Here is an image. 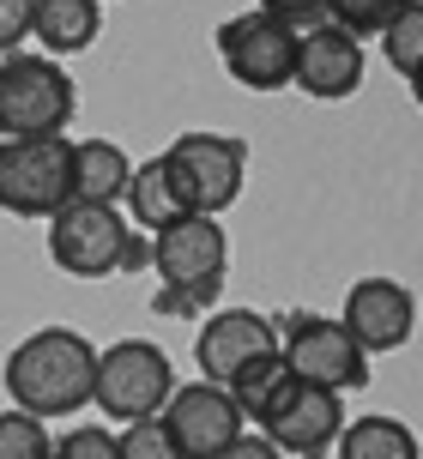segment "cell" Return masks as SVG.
<instances>
[{
  "instance_id": "13",
  "label": "cell",
  "mask_w": 423,
  "mask_h": 459,
  "mask_svg": "<svg viewBox=\"0 0 423 459\" xmlns=\"http://www.w3.org/2000/svg\"><path fill=\"white\" fill-rule=\"evenodd\" d=\"M339 321L363 351H400L411 339V326H418V297L400 278H357Z\"/></svg>"
},
{
  "instance_id": "17",
  "label": "cell",
  "mask_w": 423,
  "mask_h": 459,
  "mask_svg": "<svg viewBox=\"0 0 423 459\" xmlns=\"http://www.w3.org/2000/svg\"><path fill=\"white\" fill-rule=\"evenodd\" d=\"M97 30H103L97 0H37L30 6V37L48 55H79V48L97 43Z\"/></svg>"
},
{
  "instance_id": "19",
  "label": "cell",
  "mask_w": 423,
  "mask_h": 459,
  "mask_svg": "<svg viewBox=\"0 0 423 459\" xmlns=\"http://www.w3.org/2000/svg\"><path fill=\"white\" fill-rule=\"evenodd\" d=\"M332 454L339 459H418V436L400 417H357V423L339 429Z\"/></svg>"
},
{
  "instance_id": "28",
  "label": "cell",
  "mask_w": 423,
  "mask_h": 459,
  "mask_svg": "<svg viewBox=\"0 0 423 459\" xmlns=\"http://www.w3.org/2000/svg\"><path fill=\"white\" fill-rule=\"evenodd\" d=\"M218 459H284V454H279V447H272L266 436H248V429H242V436H236Z\"/></svg>"
},
{
  "instance_id": "18",
  "label": "cell",
  "mask_w": 423,
  "mask_h": 459,
  "mask_svg": "<svg viewBox=\"0 0 423 459\" xmlns=\"http://www.w3.org/2000/svg\"><path fill=\"white\" fill-rule=\"evenodd\" d=\"M290 381H297V375H290V363H284V351H260V357H248V363L236 368L224 387H230L236 411L260 423V417H266L284 393H290Z\"/></svg>"
},
{
  "instance_id": "4",
  "label": "cell",
  "mask_w": 423,
  "mask_h": 459,
  "mask_svg": "<svg viewBox=\"0 0 423 459\" xmlns=\"http://www.w3.org/2000/svg\"><path fill=\"white\" fill-rule=\"evenodd\" d=\"M169 387V357L151 339H121L109 351H97V381H91V405H103V417L116 423H134V417L164 411Z\"/></svg>"
},
{
  "instance_id": "15",
  "label": "cell",
  "mask_w": 423,
  "mask_h": 459,
  "mask_svg": "<svg viewBox=\"0 0 423 459\" xmlns=\"http://www.w3.org/2000/svg\"><path fill=\"white\" fill-rule=\"evenodd\" d=\"M134 176V158L116 139H73V169H67V200L79 206H121Z\"/></svg>"
},
{
  "instance_id": "5",
  "label": "cell",
  "mask_w": 423,
  "mask_h": 459,
  "mask_svg": "<svg viewBox=\"0 0 423 459\" xmlns=\"http://www.w3.org/2000/svg\"><path fill=\"white\" fill-rule=\"evenodd\" d=\"M279 351H284V363H290V375L308 381V387H332V393L369 387V351L332 315H284Z\"/></svg>"
},
{
  "instance_id": "1",
  "label": "cell",
  "mask_w": 423,
  "mask_h": 459,
  "mask_svg": "<svg viewBox=\"0 0 423 459\" xmlns=\"http://www.w3.org/2000/svg\"><path fill=\"white\" fill-rule=\"evenodd\" d=\"M97 381V344L79 339L73 326H43L6 357V399L37 417H67L91 405Z\"/></svg>"
},
{
  "instance_id": "25",
  "label": "cell",
  "mask_w": 423,
  "mask_h": 459,
  "mask_svg": "<svg viewBox=\"0 0 423 459\" xmlns=\"http://www.w3.org/2000/svg\"><path fill=\"white\" fill-rule=\"evenodd\" d=\"M55 459H116V436L109 423H79L55 441Z\"/></svg>"
},
{
  "instance_id": "24",
  "label": "cell",
  "mask_w": 423,
  "mask_h": 459,
  "mask_svg": "<svg viewBox=\"0 0 423 459\" xmlns=\"http://www.w3.org/2000/svg\"><path fill=\"white\" fill-rule=\"evenodd\" d=\"M218 290H224V273L188 278V284H158V302H151V308H164V315H194V308L218 302Z\"/></svg>"
},
{
  "instance_id": "3",
  "label": "cell",
  "mask_w": 423,
  "mask_h": 459,
  "mask_svg": "<svg viewBox=\"0 0 423 459\" xmlns=\"http://www.w3.org/2000/svg\"><path fill=\"white\" fill-rule=\"evenodd\" d=\"M67 169H73L67 134L6 139L0 145V212H13V218H55L67 206Z\"/></svg>"
},
{
  "instance_id": "6",
  "label": "cell",
  "mask_w": 423,
  "mask_h": 459,
  "mask_svg": "<svg viewBox=\"0 0 423 459\" xmlns=\"http://www.w3.org/2000/svg\"><path fill=\"white\" fill-rule=\"evenodd\" d=\"M218 61L236 85L248 91H284L297 73V30L279 24L272 13H236L218 24Z\"/></svg>"
},
{
  "instance_id": "26",
  "label": "cell",
  "mask_w": 423,
  "mask_h": 459,
  "mask_svg": "<svg viewBox=\"0 0 423 459\" xmlns=\"http://www.w3.org/2000/svg\"><path fill=\"white\" fill-rule=\"evenodd\" d=\"M260 13H272L290 30H308V24H327V0H260Z\"/></svg>"
},
{
  "instance_id": "9",
  "label": "cell",
  "mask_w": 423,
  "mask_h": 459,
  "mask_svg": "<svg viewBox=\"0 0 423 459\" xmlns=\"http://www.w3.org/2000/svg\"><path fill=\"white\" fill-rule=\"evenodd\" d=\"M158 417H164V429H169V441H176L182 459H218L242 436V423H248V417L236 411L230 387H224V381H206V375H200L194 387H169Z\"/></svg>"
},
{
  "instance_id": "7",
  "label": "cell",
  "mask_w": 423,
  "mask_h": 459,
  "mask_svg": "<svg viewBox=\"0 0 423 459\" xmlns=\"http://www.w3.org/2000/svg\"><path fill=\"white\" fill-rule=\"evenodd\" d=\"M121 248H127V218L116 206H67L48 218V260L73 278H109L121 273Z\"/></svg>"
},
{
  "instance_id": "12",
  "label": "cell",
  "mask_w": 423,
  "mask_h": 459,
  "mask_svg": "<svg viewBox=\"0 0 423 459\" xmlns=\"http://www.w3.org/2000/svg\"><path fill=\"white\" fill-rule=\"evenodd\" d=\"M290 85H303L321 103H339L363 85V37L339 30V24H308L297 30V73Z\"/></svg>"
},
{
  "instance_id": "11",
  "label": "cell",
  "mask_w": 423,
  "mask_h": 459,
  "mask_svg": "<svg viewBox=\"0 0 423 459\" xmlns=\"http://www.w3.org/2000/svg\"><path fill=\"white\" fill-rule=\"evenodd\" d=\"M145 242H151L158 284H188V278H212L230 266V236L212 212H182L164 230H151Z\"/></svg>"
},
{
  "instance_id": "21",
  "label": "cell",
  "mask_w": 423,
  "mask_h": 459,
  "mask_svg": "<svg viewBox=\"0 0 423 459\" xmlns=\"http://www.w3.org/2000/svg\"><path fill=\"white\" fill-rule=\"evenodd\" d=\"M381 48L400 79H418V61H423V6H400L393 24L381 30Z\"/></svg>"
},
{
  "instance_id": "2",
  "label": "cell",
  "mask_w": 423,
  "mask_h": 459,
  "mask_svg": "<svg viewBox=\"0 0 423 459\" xmlns=\"http://www.w3.org/2000/svg\"><path fill=\"white\" fill-rule=\"evenodd\" d=\"M79 91L73 73L48 55H0V134L6 139H37V134H67Z\"/></svg>"
},
{
  "instance_id": "29",
  "label": "cell",
  "mask_w": 423,
  "mask_h": 459,
  "mask_svg": "<svg viewBox=\"0 0 423 459\" xmlns=\"http://www.w3.org/2000/svg\"><path fill=\"white\" fill-rule=\"evenodd\" d=\"M140 266H151V242L127 230V248H121V273H140Z\"/></svg>"
},
{
  "instance_id": "16",
  "label": "cell",
  "mask_w": 423,
  "mask_h": 459,
  "mask_svg": "<svg viewBox=\"0 0 423 459\" xmlns=\"http://www.w3.org/2000/svg\"><path fill=\"white\" fill-rule=\"evenodd\" d=\"M121 206L134 212V224L151 236V230H164L169 218H182L188 206V194H182V182H176V169H169V158H151V163H134V176H127V194H121Z\"/></svg>"
},
{
  "instance_id": "14",
  "label": "cell",
  "mask_w": 423,
  "mask_h": 459,
  "mask_svg": "<svg viewBox=\"0 0 423 459\" xmlns=\"http://www.w3.org/2000/svg\"><path fill=\"white\" fill-rule=\"evenodd\" d=\"M260 351H279V326L255 315V308H218L206 326H200V339H194V363L206 381H230L236 368L260 357Z\"/></svg>"
},
{
  "instance_id": "23",
  "label": "cell",
  "mask_w": 423,
  "mask_h": 459,
  "mask_svg": "<svg viewBox=\"0 0 423 459\" xmlns=\"http://www.w3.org/2000/svg\"><path fill=\"white\" fill-rule=\"evenodd\" d=\"M116 459H182V454H176V441H169L164 417L151 411V417H134V423H121Z\"/></svg>"
},
{
  "instance_id": "30",
  "label": "cell",
  "mask_w": 423,
  "mask_h": 459,
  "mask_svg": "<svg viewBox=\"0 0 423 459\" xmlns=\"http://www.w3.org/2000/svg\"><path fill=\"white\" fill-rule=\"evenodd\" d=\"M405 6H423V0H405Z\"/></svg>"
},
{
  "instance_id": "20",
  "label": "cell",
  "mask_w": 423,
  "mask_h": 459,
  "mask_svg": "<svg viewBox=\"0 0 423 459\" xmlns=\"http://www.w3.org/2000/svg\"><path fill=\"white\" fill-rule=\"evenodd\" d=\"M0 459H55V436H48V417L6 405V411H0Z\"/></svg>"
},
{
  "instance_id": "8",
  "label": "cell",
  "mask_w": 423,
  "mask_h": 459,
  "mask_svg": "<svg viewBox=\"0 0 423 459\" xmlns=\"http://www.w3.org/2000/svg\"><path fill=\"white\" fill-rule=\"evenodd\" d=\"M164 158H169V169H176V182H182L194 212L218 218L224 206H236L242 176H248V145L236 134H182Z\"/></svg>"
},
{
  "instance_id": "10",
  "label": "cell",
  "mask_w": 423,
  "mask_h": 459,
  "mask_svg": "<svg viewBox=\"0 0 423 459\" xmlns=\"http://www.w3.org/2000/svg\"><path fill=\"white\" fill-rule=\"evenodd\" d=\"M339 429H345V399L332 387H308V381H290V393L260 417V436L279 454H297V459L332 454Z\"/></svg>"
},
{
  "instance_id": "22",
  "label": "cell",
  "mask_w": 423,
  "mask_h": 459,
  "mask_svg": "<svg viewBox=\"0 0 423 459\" xmlns=\"http://www.w3.org/2000/svg\"><path fill=\"white\" fill-rule=\"evenodd\" d=\"M405 0H327V24L351 30V37H381Z\"/></svg>"
},
{
  "instance_id": "27",
  "label": "cell",
  "mask_w": 423,
  "mask_h": 459,
  "mask_svg": "<svg viewBox=\"0 0 423 459\" xmlns=\"http://www.w3.org/2000/svg\"><path fill=\"white\" fill-rule=\"evenodd\" d=\"M30 6L37 0H0V55H13L30 37Z\"/></svg>"
}]
</instances>
